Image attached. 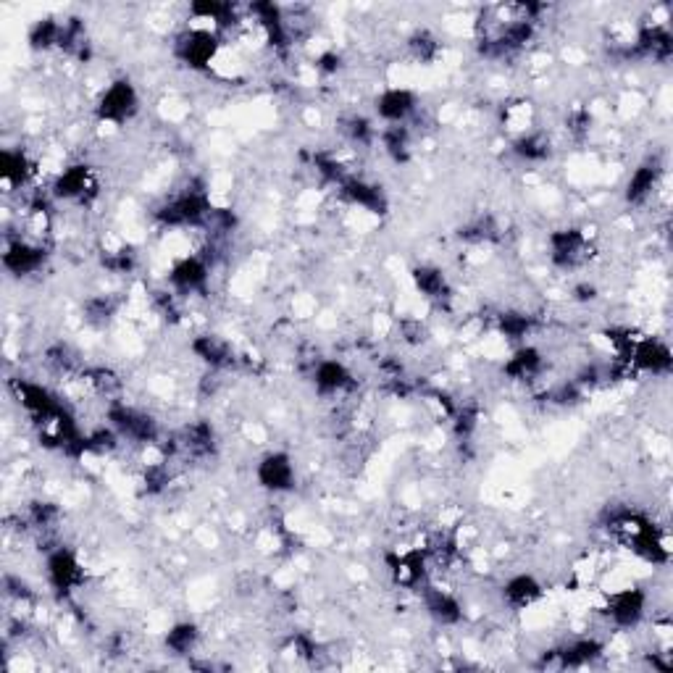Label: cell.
<instances>
[{
  "label": "cell",
  "instance_id": "6da1fadb",
  "mask_svg": "<svg viewBox=\"0 0 673 673\" xmlns=\"http://www.w3.org/2000/svg\"><path fill=\"white\" fill-rule=\"evenodd\" d=\"M647 605H650V597H647L645 589L634 587V584H624V587L608 589L603 613L616 629L629 631L637 629L645 621Z\"/></svg>",
  "mask_w": 673,
  "mask_h": 673
},
{
  "label": "cell",
  "instance_id": "7a4b0ae2",
  "mask_svg": "<svg viewBox=\"0 0 673 673\" xmlns=\"http://www.w3.org/2000/svg\"><path fill=\"white\" fill-rule=\"evenodd\" d=\"M106 416L108 426H114L121 440L135 442V445H153V442L161 440V426H158L156 416H150L142 408L127 403H111Z\"/></svg>",
  "mask_w": 673,
  "mask_h": 673
},
{
  "label": "cell",
  "instance_id": "3957f363",
  "mask_svg": "<svg viewBox=\"0 0 673 673\" xmlns=\"http://www.w3.org/2000/svg\"><path fill=\"white\" fill-rule=\"evenodd\" d=\"M140 111V95H137L135 85L129 79H116L111 85L103 90L100 95L98 106H95V119L103 124V127L119 129L124 121H129L132 116Z\"/></svg>",
  "mask_w": 673,
  "mask_h": 673
},
{
  "label": "cell",
  "instance_id": "277c9868",
  "mask_svg": "<svg viewBox=\"0 0 673 673\" xmlns=\"http://www.w3.org/2000/svg\"><path fill=\"white\" fill-rule=\"evenodd\" d=\"M387 574L392 584L400 589H418L426 584L429 576V555L424 547L405 545L387 555Z\"/></svg>",
  "mask_w": 673,
  "mask_h": 673
},
{
  "label": "cell",
  "instance_id": "5b68a950",
  "mask_svg": "<svg viewBox=\"0 0 673 673\" xmlns=\"http://www.w3.org/2000/svg\"><path fill=\"white\" fill-rule=\"evenodd\" d=\"M174 53L185 66L195 71H211L216 58L221 53L219 35L206 32V29H192L187 27L174 43Z\"/></svg>",
  "mask_w": 673,
  "mask_h": 673
},
{
  "label": "cell",
  "instance_id": "8992f818",
  "mask_svg": "<svg viewBox=\"0 0 673 673\" xmlns=\"http://www.w3.org/2000/svg\"><path fill=\"white\" fill-rule=\"evenodd\" d=\"M547 245H550V258L558 269H576L581 263H587L595 250L587 229L579 227L555 229L547 237Z\"/></svg>",
  "mask_w": 673,
  "mask_h": 673
},
{
  "label": "cell",
  "instance_id": "52a82bcc",
  "mask_svg": "<svg viewBox=\"0 0 673 673\" xmlns=\"http://www.w3.org/2000/svg\"><path fill=\"white\" fill-rule=\"evenodd\" d=\"M211 282V261L203 253L177 256L169 269V284L174 295H203Z\"/></svg>",
  "mask_w": 673,
  "mask_h": 673
},
{
  "label": "cell",
  "instance_id": "ba28073f",
  "mask_svg": "<svg viewBox=\"0 0 673 673\" xmlns=\"http://www.w3.org/2000/svg\"><path fill=\"white\" fill-rule=\"evenodd\" d=\"M45 576H48V584L56 589L58 595H71L77 592L82 584H85V568L79 563V558L71 553L69 547L56 545L48 550V558H45Z\"/></svg>",
  "mask_w": 673,
  "mask_h": 673
},
{
  "label": "cell",
  "instance_id": "9c48e42d",
  "mask_svg": "<svg viewBox=\"0 0 673 673\" xmlns=\"http://www.w3.org/2000/svg\"><path fill=\"white\" fill-rule=\"evenodd\" d=\"M256 482L258 487L271 492V495L292 492L295 484H298V468H295V461L290 458V453L271 450V453L263 455L256 466Z\"/></svg>",
  "mask_w": 673,
  "mask_h": 673
},
{
  "label": "cell",
  "instance_id": "30bf717a",
  "mask_svg": "<svg viewBox=\"0 0 673 673\" xmlns=\"http://www.w3.org/2000/svg\"><path fill=\"white\" fill-rule=\"evenodd\" d=\"M376 116L387 124V127H400V124H411L413 116L418 114V95L411 87L392 85L384 87L382 93L374 100Z\"/></svg>",
  "mask_w": 673,
  "mask_h": 673
},
{
  "label": "cell",
  "instance_id": "8fae6325",
  "mask_svg": "<svg viewBox=\"0 0 673 673\" xmlns=\"http://www.w3.org/2000/svg\"><path fill=\"white\" fill-rule=\"evenodd\" d=\"M50 190H53V198L56 200L87 203V200L98 195V179H95L93 169L87 163H71V166L58 171Z\"/></svg>",
  "mask_w": 673,
  "mask_h": 673
},
{
  "label": "cell",
  "instance_id": "7c38bea8",
  "mask_svg": "<svg viewBox=\"0 0 673 673\" xmlns=\"http://www.w3.org/2000/svg\"><path fill=\"white\" fill-rule=\"evenodd\" d=\"M45 258H48V248L24 240L22 234L14 237V240H8L6 250H3V266L14 277H32V274H37L45 266Z\"/></svg>",
  "mask_w": 673,
  "mask_h": 673
},
{
  "label": "cell",
  "instance_id": "4fadbf2b",
  "mask_svg": "<svg viewBox=\"0 0 673 673\" xmlns=\"http://www.w3.org/2000/svg\"><path fill=\"white\" fill-rule=\"evenodd\" d=\"M353 384V371L342 361H337V358H321V361L313 363V387L319 390V395H342Z\"/></svg>",
  "mask_w": 673,
  "mask_h": 673
},
{
  "label": "cell",
  "instance_id": "5bb4252c",
  "mask_svg": "<svg viewBox=\"0 0 673 673\" xmlns=\"http://www.w3.org/2000/svg\"><path fill=\"white\" fill-rule=\"evenodd\" d=\"M424 608L434 624L440 626L461 624L463 616H466L461 600H458L450 589L432 587V584H424Z\"/></svg>",
  "mask_w": 673,
  "mask_h": 673
},
{
  "label": "cell",
  "instance_id": "9a60e30c",
  "mask_svg": "<svg viewBox=\"0 0 673 673\" xmlns=\"http://www.w3.org/2000/svg\"><path fill=\"white\" fill-rule=\"evenodd\" d=\"M660 179H663V169L658 161H645L642 166L631 171L629 182H626V203L629 206H645L655 198V192L660 190Z\"/></svg>",
  "mask_w": 673,
  "mask_h": 673
},
{
  "label": "cell",
  "instance_id": "2e32d148",
  "mask_svg": "<svg viewBox=\"0 0 673 673\" xmlns=\"http://www.w3.org/2000/svg\"><path fill=\"white\" fill-rule=\"evenodd\" d=\"M413 290L424 303H445L450 300L453 290H450V282H447L445 271L434 263H421L411 271Z\"/></svg>",
  "mask_w": 673,
  "mask_h": 673
},
{
  "label": "cell",
  "instance_id": "e0dca14e",
  "mask_svg": "<svg viewBox=\"0 0 673 673\" xmlns=\"http://www.w3.org/2000/svg\"><path fill=\"white\" fill-rule=\"evenodd\" d=\"M500 595H503V603L511 610H529L542 600L545 587L534 574H513L503 584Z\"/></svg>",
  "mask_w": 673,
  "mask_h": 673
},
{
  "label": "cell",
  "instance_id": "ac0fdd59",
  "mask_svg": "<svg viewBox=\"0 0 673 673\" xmlns=\"http://www.w3.org/2000/svg\"><path fill=\"white\" fill-rule=\"evenodd\" d=\"M545 371V358L534 345H524V348L513 350L503 363V374L511 382H534Z\"/></svg>",
  "mask_w": 673,
  "mask_h": 673
},
{
  "label": "cell",
  "instance_id": "d6986e66",
  "mask_svg": "<svg viewBox=\"0 0 673 673\" xmlns=\"http://www.w3.org/2000/svg\"><path fill=\"white\" fill-rule=\"evenodd\" d=\"M32 174H35V163L29 161L24 150H3V156H0V182H3V190H24L29 185Z\"/></svg>",
  "mask_w": 673,
  "mask_h": 673
},
{
  "label": "cell",
  "instance_id": "ffe728a7",
  "mask_svg": "<svg viewBox=\"0 0 673 673\" xmlns=\"http://www.w3.org/2000/svg\"><path fill=\"white\" fill-rule=\"evenodd\" d=\"M500 124H503L505 132L516 140V137L537 129V108H534L532 100L526 98L508 100V103H503V108H500Z\"/></svg>",
  "mask_w": 673,
  "mask_h": 673
},
{
  "label": "cell",
  "instance_id": "44dd1931",
  "mask_svg": "<svg viewBox=\"0 0 673 673\" xmlns=\"http://www.w3.org/2000/svg\"><path fill=\"white\" fill-rule=\"evenodd\" d=\"M190 348L195 353V358H200L213 371L227 369V366L234 363V348L224 337H219V334H200V337L192 340Z\"/></svg>",
  "mask_w": 673,
  "mask_h": 673
},
{
  "label": "cell",
  "instance_id": "7402d4cb",
  "mask_svg": "<svg viewBox=\"0 0 673 673\" xmlns=\"http://www.w3.org/2000/svg\"><path fill=\"white\" fill-rule=\"evenodd\" d=\"M511 145L513 156L521 158L524 163H545L550 158V153H553V142H550V137L542 129H532V132L516 137Z\"/></svg>",
  "mask_w": 673,
  "mask_h": 673
},
{
  "label": "cell",
  "instance_id": "603a6c76",
  "mask_svg": "<svg viewBox=\"0 0 673 673\" xmlns=\"http://www.w3.org/2000/svg\"><path fill=\"white\" fill-rule=\"evenodd\" d=\"M413 148V132L411 124H400V127H384L382 129V150L387 158L395 163H405L411 158Z\"/></svg>",
  "mask_w": 673,
  "mask_h": 673
},
{
  "label": "cell",
  "instance_id": "cb8c5ba5",
  "mask_svg": "<svg viewBox=\"0 0 673 673\" xmlns=\"http://www.w3.org/2000/svg\"><path fill=\"white\" fill-rule=\"evenodd\" d=\"M61 43H64V22L40 19L29 29V45L35 50H61Z\"/></svg>",
  "mask_w": 673,
  "mask_h": 673
},
{
  "label": "cell",
  "instance_id": "d4e9b609",
  "mask_svg": "<svg viewBox=\"0 0 673 673\" xmlns=\"http://www.w3.org/2000/svg\"><path fill=\"white\" fill-rule=\"evenodd\" d=\"M198 642L200 629L192 621H179L166 631V650H171L174 655H190V652H195Z\"/></svg>",
  "mask_w": 673,
  "mask_h": 673
},
{
  "label": "cell",
  "instance_id": "484cf974",
  "mask_svg": "<svg viewBox=\"0 0 673 673\" xmlns=\"http://www.w3.org/2000/svg\"><path fill=\"white\" fill-rule=\"evenodd\" d=\"M340 129L350 145H371L376 140L374 121L363 114H350L340 121Z\"/></svg>",
  "mask_w": 673,
  "mask_h": 673
},
{
  "label": "cell",
  "instance_id": "4316f807",
  "mask_svg": "<svg viewBox=\"0 0 673 673\" xmlns=\"http://www.w3.org/2000/svg\"><path fill=\"white\" fill-rule=\"evenodd\" d=\"M408 50H411V56L416 58L418 64H432L434 58L440 56V40L432 32L418 29V32L408 37Z\"/></svg>",
  "mask_w": 673,
  "mask_h": 673
},
{
  "label": "cell",
  "instance_id": "83f0119b",
  "mask_svg": "<svg viewBox=\"0 0 673 673\" xmlns=\"http://www.w3.org/2000/svg\"><path fill=\"white\" fill-rule=\"evenodd\" d=\"M116 308L119 303L114 300V295H93V298L85 303V321L93 326H106L108 321L116 316Z\"/></svg>",
  "mask_w": 673,
  "mask_h": 673
}]
</instances>
